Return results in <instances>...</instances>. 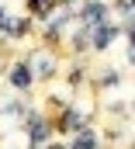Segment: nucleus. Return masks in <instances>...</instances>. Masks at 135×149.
Segmentation results:
<instances>
[{
	"mask_svg": "<svg viewBox=\"0 0 135 149\" xmlns=\"http://www.w3.org/2000/svg\"><path fill=\"white\" fill-rule=\"evenodd\" d=\"M35 70H38V76H49L52 70H56V59L45 56V52H38V56H35Z\"/></svg>",
	"mask_w": 135,
	"mask_h": 149,
	"instance_id": "nucleus-4",
	"label": "nucleus"
},
{
	"mask_svg": "<svg viewBox=\"0 0 135 149\" xmlns=\"http://www.w3.org/2000/svg\"><path fill=\"white\" fill-rule=\"evenodd\" d=\"M128 59L135 63V28H132V42H128Z\"/></svg>",
	"mask_w": 135,
	"mask_h": 149,
	"instance_id": "nucleus-7",
	"label": "nucleus"
},
{
	"mask_svg": "<svg viewBox=\"0 0 135 149\" xmlns=\"http://www.w3.org/2000/svg\"><path fill=\"white\" fill-rule=\"evenodd\" d=\"M73 149H97V135L87 132V128L76 132V135H73Z\"/></svg>",
	"mask_w": 135,
	"mask_h": 149,
	"instance_id": "nucleus-3",
	"label": "nucleus"
},
{
	"mask_svg": "<svg viewBox=\"0 0 135 149\" xmlns=\"http://www.w3.org/2000/svg\"><path fill=\"white\" fill-rule=\"evenodd\" d=\"M0 17H3V14H0Z\"/></svg>",
	"mask_w": 135,
	"mask_h": 149,
	"instance_id": "nucleus-10",
	"label": "nucleus"
},
{
	"mask_svg": "<svg viewBox=\"0 0 135 149\" xmlns=\"http://www.w3.org/2000/svg\"><path fill=\"white\" fill-rule=\"evenodd\" d=\"M83 121H87V114H83V111H66V118H63V128H66V132H73V128H80Z\"/></svg>",
	"mask_w": 135,
	"mask_h": 149,
	"instance_id": "nucleus-5",
	"label": "nucleus"
},
{
	"mask_svg": "<svg viewBox=\"0 0 135 149\" xmlns=\"http://www.w3.org/2000/svg\"><path fill=\"white\" fill-rule=\"evenodd\" d=\"M49 149H63V146H49Z\"/></svg>",
	"mask_w": 135,
	"mask_h": 149,
	"instance_id": "nucleus-9",
	"label": "nucleus"
},
{
	"mask_svg": "<svg viewBox=\"0 0 135 149\" xmlns=\"http://www.w3.org/2000/svg\"><path fill=\"white\" fill-rule=\"evenodd\" d=\"M56 3H59V0H31V10L49 17V10H56Z\"/></svg>",
	"mask_w": 135,
	"mask_h": 149,
	"instance_id": "nucleus-6",
	"label": "nucleus"
},
{
	"mask_svg": "<svg viewBox=\"0 0 135 149\" xmlns=\"http://www.w3.org/2000/svg\"><path fill=\"white\" fill-rule=\"evenodd\" d=\"M10 83H14L17 90H28V87H31V70H28L24 63L14 66V70H10Z\"/></svg>",
	"mask_w": 135,
	"mask_h": 149,
	"instance_id": "nucleus-1",
	"label": "nucleus"
},
{
	"mask_svg": "<svg viewBox=\"0 0 135 149\" xmlns=\"http://www.w3.org/2000/svg\"><path fill=\"white\" fill-rule=\"evenodd\" d=\"M111 42H114V28H111V24H97V28H94V45L104 49V45H111Z\"/></svg>",
	"mask_w": 135,
	"mask_h": 149,
	"instance_id": "nucleus-2",
	"label": "nucleus"
},
{
	"mask_svg": "<svg viewBox=\"0 0 135 149\" xmlns=\"http://www.w3.org/2000/svg\"><path fill=\"white\" fill-rule=\"evenodd\" d=\"M121 10H135V0H121Z\"/></svg>",
	"mask_w": 135,
	"mask_h": 149,
	"instance_id": "nucleus-8",
	"label": "nucleus"
}]
</instances>
